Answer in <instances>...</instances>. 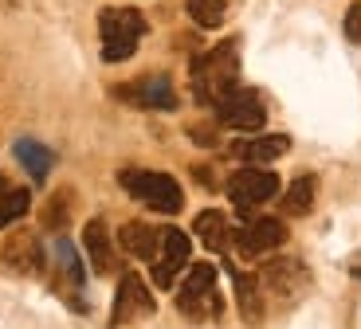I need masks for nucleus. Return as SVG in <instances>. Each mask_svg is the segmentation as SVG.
I'll list each match as a JSON object with an SVG mask.
<instances>
[{
	"instance_id": "nucleus-1",
	"label": "nucleus",
	"mask_w": 361,
	"mask_h": 329,
	"mask_svg": "<svg viewBox=\"0 0 361 329\" xmlns=\"http://www.w3.org/2000/svg\"><path fill=\"white\" fill-rule=\"evenodd\" d=\"M235 79H240V47H235V39L212 47L208 55H200L192 63V94L204 106H216L224 94H232Z\"/></svg>"
},
{
	"instance_id": "nucleus-2",
	"label": "nucleus",
	"mask_w": 361,
	"mask_h": 329,
	"mask_svg": "<svg viewBox=\"0 0 361 329\" xmlns=\"http://www.w3.org/2000/svg\"><path fill=\"white\" fill-rule=\"evenodd\" d=\"M99 36H102V59L122 63L137 51L145 36V20L134 8H102L99 16Z\"/></svg>"
},
{
	"instance_id": "nucleus-3",
	"label": "nucleus",
	"mask_w": 361,
	"mask_h": 329,
	"mask_svg": "<svg viewBox=\"0 0 361 329\" xmlns=\"http://www.w3.org/2000/svg\"><path fill=\"white\" fill-rule=\"evenodd\" d=\"M122 188H126L134 200H142L145 208L165 216H177L180 204H185V192L180 185L169 177V173H145V169H126L122 173Z\"/></svg>"
},
{
	"instance_id": "nucleus-4",
	"label": "nucleus",
	"mask_w": 361,
	"mask_h": 329,
	"mask_svg": "<svg viewBox=\"0 0 361 329\" xmlns=\"http://www.w3.org/2000/svg\"><path fill=\"white\" fill-rule=\"evenodd\" d=\"M177 306H180V314L192 318V321L220 318L224 302H220V294H216V271L208 267V263L189 267V278L180 283V294H177Z\"/></svg>"
},
{
	"instance_id": "nucleus-5",
	"label": "nucleus",
	"mask_w": 361,
	"mask_h": 329,
	"mask_svg": "<svg viewBox=\"0 0 361 329\" xmlns=\"http://www.w3.org/2000/svg\"><path fill=\"white\" fill-rule=\"evenodd\" d=\"M216 118H220V125H228V130L252 134V130L263 125L267 106H263V98L255 94V90H232V94H224L216 102Z\"/></svg>"
},
{
	"instance_id": "nucleus-6",
	"label": "nucleus",
	"mask_w": 361,
	"mask_h": 329,
	"mask_svg": "<svg viewBox=\"0 0 361 329\" xmlns=\"http://www.w3.org/2000/svg\"><path fill=\"white\" fill-rule=\"evenodd\" d=\"M275 192H279V177L267 173V169H240L228 180V196L235 200L240 212H252V208L267 204Z\"/></svg>"
},
{
	"instance_id": "nucleus-7",
	"label": "nucleus",
	"mask_w": 361,
	"mask_h": 329,
	"mask_svg": "<svg viewBox=\"0 0 361 329\" xmlns=\"http://www.w3.org/2000/svg\"><path fill=\"white\" fill-rule=\"evenodd\" d=\"M154 314V294L145 290V283L134 275V271H126L122 275V283H118V294H114V314H110V325H130V321L137 318H149Z\"/></svg>"
},
{
	"instance_id": "nucleus-8",
	"label": "nucleus",
	"mask_w": 361,
	"mask_h": 329,
	"mask_svg": "<svg viewBox=\"0 0 361 329\" xmlns=\"http://www.w3.org/2000/svg\"><path fill=\"white\" fill-rule=\"evenodd\" d=\"M118 98H126L137 110H177V90H173L169 75H145L130 87H118Z\"/></svg>"
},
{
	"instance_id": "nucleus-9",
	"label": "nucleus",
	"mask_w": 361,
	"mask_h": 329,
	"mask_svg": "<svg viewBox=\"0 0 361 329\" xmlns=\"http://www.w3.org/2000/svg\"><path fill=\"white\" fill-rule=\"evenodd\" d=\"M189 251H192V243L185 232H177V228L161 232V247H157V255H154V283L173 286V278L189 267Z\"/></svg>"
},
{
	"instance_id": "nucleus-10",
	"label": "nucleus",
	"mask_w": 361,
	"mask_h": 329,
	"mask_svg": "<svg viewBox=\"0 0 361 329\" xmlns=\"http://www.w3.org/2000/svg\"><path fill=\"white\" fill-rule=\"evenodd\" d=\"M0 263L12 275H39L44 271V251H39L36 232H12L0 247Z\"/></svg>"
},
{
	"instance_id": "nucleus-11",
	"label": "nucleus",
	"mask_w": 361,
	"mask_h": 329,
	"mask_svg": "<svg viewBox=\"0 0 361 329\" xmlns=\"http://www.w3.org/2000/svg\"><path fill=\"white\" fill-rule=\"evenodd\" d=\"M287 240V228H283V220H255L247 223L244 232H235V247H240V255H263V251H275L279 243Z\"/></svg>"
},
{
	"instance_id": "nucleus-12",
	"label": "nucleus",
	"mask_w": 361,
	"mask_h": 329,
	"mask_svg": "<svg viewBox=\"0 0 361 329\" xmlns=\"http://www.w3.org/2000/svg\"><path fill=\"white\" fill-rule=\"evenodd\" d=\"M263 283L271 286L275 294H302L310 283L307 267L298 263V259H271L267 271H263Z\"/></svg>"
},
{
	"instance_id": "nucleus-13",
	"label": "nucleus",
	"mask_w": 361,
	"mask_h": 329,
	"mask_svg": "<svg viewBox=\"0 0 361 329\" xmlns=\"http://www.w3.org/2000/svg\"><path fill=\"white\" fill-rule=\"evenodd\" d=\"M290 149V137L287 134H267V137H247V142H235V157L252 161V165H267V161L283 157Z\"/></svg>"
},
{
	"instance_id": "nucleus-14",
	"label": "nucleus",
	"mask_w": 361,
	"mask_h": 329,
	"mask_svg": "<svg viewBox=\"0 0 361 329\" xmlns=\"http://www.w3.org/2000/svg\"><path fill=\"white\" fill-rule=\"evenodd\" d=\"M12 157L24 165L32 180H44L47 173H51V165H55V153L47 149V145H39L36 137H20V142L12 145Z\"/></svg>"
},
{
	"instance_id": "nucleus-15",
	"label": "nucleus",
	"mask_w": 361,
	"mask_h": 329,
	"mask_svg": "<svg viewBox=\"0 0 361 329\" xmlns=\"http://www.w3.org/2000/svg\"><path fill=\"white\" fill-rule=\"evenodd\" d=\"M82 243H87L90 267L99 271V275H110V271H114V247H110L106 223H102V220H90L87 232H82Z\"/></svg>"
},
{
	"instance_id": "nucleus-16",
	"label": "nucleus",
	"mask_w": 361,
	"mask_h": 329,
	"mask_svg": "<svg viewBox=\"0 0 361 329\" xmlns=\"http://www.w3.org/2000/svg\"><path fill=\"white\" fill-rule=\"evenodd\" d=\"M235 283V302H240V314H244L247 325H259L263 321V294H259V278L244 275V271H232Z\"/></svg>"
},
{
	"instance_id": "nucleus-17",
	"label": "nucleus",
	"mask_w": 361,
	"mask_h": 329,
	"mask_svg": "<svg viewBox=\"0 0 361 329\" xmlns=\"http://www.w3.org/2000/svg\"><path fill=\"white\" fill-rule=\"evenodd\" d=\"M118 240H122V247L137 259H154L157 247H161V232H154V228L142 223V220H130L126 228L118 232Z\"/></svg>"
},
{
	"instance_id": "nucleus-18",
	"label": "nucleus",
	"mask_w": 361,
	"mask_h": 329,
	"mask_svg": "<svg viewBox=\"0 0 361 329\" xmlns=\"http://www.w3.org/2000/svg\"><path fill=\"white\" fill-rule=\"evenodd\" d=\"M192 232L200 235V243H204L208 251H224V243H228V216L216 212V208H208V212H200L197 220H192Z\"/></svg>"
},
{
	"instance_id": "nucleus-19",
	"label": "nucleus",
	"mask_w": 361,
	"mask_h": 329,
	"mask_svg": "<svg viewBox=\"0 0 361 329\" xmlns=\"http://www.w3.org/2000/svg\"><path fill=\"white\" fill-rule=\"evenodd\" d=\"M51 255H55V271L63 275V286L67 290H79L82 286V263H79V251L71 247V240H55V247H51Z\"/></svg>"
},
{
	"instance_id": "nucleus-20",
	"label": "nucleus",
	"mask_w": 361,
	"mask_h": 329,
	"mask_svg": "<svg viewBox=\"0 0 361 329\" xmlns=\"http://www.w3.org/2000/svg\"><path fill=\"white\" fill-rule=\"evenodd\" d=\"M314 196H318V180L314 177H298L295 185L287 188L283 196V212L287 216H307L314 208Z\"/></svg>"
},
{
	"instance_id": "nucleus-21",
	"label": "nucleus",
	"mask_w": 361,
	"mask_h": 329,
	"mask_svg": "<svg viewBox=\"0 0 361 329\" xmlns=\"http://www.w3.org/2000/svg\"><path fill=\"white\" fill-rule=\"evenodd\" d=\"M27 208H32V196H27L24 188H12L8 185L4 192H0V228H8L12 220H20Z\"/></svg>"
},
{
	"instance_id": "nucleus-22",
	"label": "nucleus",
	"mask_w": 361,
	"mask_h": 329,
	"mask_svg": "<svg viewBox=\"0 0 361 329\" xmlns=\"http://www.w3.org/2000/svg\"><path fill=\"white\" fill-rule=\"evenodd\" d=\"M189 16L200 27H220L224 24V0H189Z\"/></svg>"
},
{
	"instance_id": "nucleus-23",
	"label": "nucleus",
	"mask_w": 361,
	"mask_h": 329,
	"mask_svg": "<svg viewBox=\"0 0 361 329\" xmlns=\"http://www.w3.org/2000/svg\"><path fill=\"white\" fill-rule=\"evenodd\" d=\"M67 208H71V192H55L51 204H47V212H44V228L59 232V228L67 223Z\"/></svg>"
},
{
	"instance_id": "nucleus-24",
	"label": "nucleus",
	"mask_w": 361,
	"mask_h": 329,
	"mask_svg": "<svg viewBox=\"0 0 361 329\" xmlns=\"http://www.w3.org/2000/svg\"><path fill=\"white\" fill-rule=\"evenodd\" d=\"M345 36H350L353 44L361 39V4H353V8H350V16H345Z\"/></svg>"
},
{
	"instance_id": "nucleus-25",
	"label": "nucleus",
	"mask_w": 361,
	"mask_h": 329,
	"mask_svg": "<svg viewBox=\"0 0 361 329\" xmlns=\"http://www.w3.org/2000/svg\"><path fill=\"white\" fill-rule=\"evenodd\" d=\"M189 134H192V142H197V145H212V142H216V137H212V130H204V125H192Z\"/></svg>"
}]
</instances>
